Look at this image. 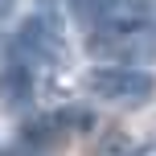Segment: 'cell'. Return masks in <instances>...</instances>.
<instances>
[{
	"instance_id": "6da1fadb",
	"label": "cell",
	"mask_w": 156,
	"mask_h": 156,
	"mask_svg": "<svg viewBox=\"0 0 156 156\" xmlns=\"http://www.w3.org/2000/svg\"><path fill=\"white\" fill-rule=\"evenodd\" d=\"M8 58H16L21 66L37 70V66H58L62 58V12L54 0H37L29 12V21L16 29Z\"/></svg>"
},
{
	"instance_id": "7a4b0ae2",
	"label": "cell",
	"mask_w": 156,
	"mask_h": 156,
	"mask_svg": "<svg viewBox=\"0 0 156 156\" xmlns=\"http://www.w3.org/2000/svg\"><path fill=\"white\" fill-rule=\"evenodd\" d=\"M86 49L107 62H156V25L152 21H107L90 29Z\"/></svg>"
},
{
	"instance_id": "3957f363",
	"label": "cell",
	"mask_w": 156,
	"mask_h": 156,
	"mask_svg": "<svg viewBox=\"0 0 156 156\" xmlns=\"http://www.w3.org/2000/svg\"><path fill=\"white\" fill-rule=\"evenodd\" d=\"M86 86L111 103H127V107H140L156 94V78L136 66H99L86 74Z\"/></svg>"
},
{
	"instance_id": "277c9868",
	"label": "cell",
	"mask_w": 156,
	"mask_h": 156,
	"mask_svg": "<svg viewBox=\"0 0 156 156\" xmlns=\"http://www.w3.org/2000/svg\"><path fill=\"white\" fill-rule=\"evenodd\" d=\"M0 94H4V103H29L33 94V70L29 66H21L16 58H8L4 66H0Z\"/></svg>"
},
{
	"instance_id": "5b68a950",
	"label": "cell",
	"mask_w": 156,
	"mask_h": 156,
	"mask_svg": "<svg viewBox=\"0 0 156 156\" xmlns=\"http://www.w3.org/2000/svg\"><path fill=\"white\" fill-rule=\"evenodd\" d=\"M115 8H119V0H70V12L82 25H90V29L107 25L111 16H115Z\"/></svg>"
},
{
	"instance_id": "8992f818",
	"label": "cell",
	"mask_w": 156,
	"mask_h": 156,
	"mask_svg": "<svg viewBox=\"0 0 156 156\" xmlns=\"http://www.w3.org/2000/svg\"><path fill=\"white\" fill-rule=\"evenodd\" d=\"M8 4H12V0H0V16H4V12H8Z\"/></svg>"
}]
</instances>
